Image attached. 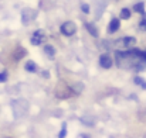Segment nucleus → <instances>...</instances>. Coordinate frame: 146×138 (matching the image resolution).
<instances>
[{"instance_id":"obj_3","label":"nucleus","mask_w":146,"mask_h":138,"mask_svg":"<svg viewBox=\"0 0 146 138\" xmlns=\"http://www.w3.org/2000/svg\"><path fill=\"white\" fill-rule=\"evenodd\" d=\"M60 31H61V34L65 35V37H72V35L77 33V24H75L74 21H65V23L61 24Z\"/></svg>"},{"instance_id":"obj_22","label":"nucleus","mask_w":146,"mask_h":138,"mask_svg":"<svg viewBox=\"0 0 146 138\" xmlns=\"http://www.w3.org/2000/svg\"><path fill=\"white\" fill-rule=\"evenodd\" d=\"M77 138H91V137H90L88 134H80V135H78Z\"/></svg>"},{"instance_id":"obj_21","label":"nucleus","mask_w":146,"mask_h":138,"mask_svg":"<svg viewBox=\"0 0 146 138\" xmlns=\"http://www.w3.org/2000/svg\"><path fill=\"white\" fill-rule=\"evenodd\" d=\"M139 56H141V59H142V61H143V62L146 63V51H141Z\"/></svg>"},{"instance_id":"obj_10","label":"nucleus","mask_w":146,"mask_h":138,"mask_svg":"<svg viewBox=\"0 0 146 138\" xmlns=\"http://www.w3.org/2000/svg\"><path fill=\"white\" fill-rule=\"evenodd\" d=\"M24 69L27 71V72H31V73H34V72H37V65H36V62L34 61H27L26 63H24Z\"/></svg>"},{"instance_id":"obj_7","label":"nucleus","mask_w":146,"mask_h":138,"mask_svg":"<svg viewBox=\"0 0 146 138\" xmlns=\"http://www.w3.org/2000/svg\"><path fill=\"white\" fill-rule=\"evenodd\" d=\"M99 65H101L104 69H109V68H112L113 62H112V58H111V55H109L108 52H104V54L99 55Z\"/></svg>"},{"instance_id":"obj_9","label":"nucleus","mask_w":146,"mask_h":138,"mask_svg":"<svg viewBox=\"0 0 146 138\" xmlns=\"http://www.w3.org/2000/svg\"><path fill=\"white\" fill-rule=\"evenodd\" d=\"M85 30H87V31H88V33H90L92 37H95V38H97L98 35H99V31H98V28L95 27V26H94V24H92V23H85Z\"/></svg>"},{"instance_id":"obj_14","label":"nucleus","mask_w":146,"mask_h":138,"mask_svg":"<svg viewBox=\"0 0 146 138\" xmlns=\"http://www.w3.org/2000/svg\"><path fill=\"white\" fill-rule=\"evenodd\" d=\"M133 11L135 13H139V14H143L145 13V3L143 1H139L133 6Z\"/></svg>"},{"instance_id":"obj_6","label":"nucleus","mask_w":146,"mask_h":138,"mask_svg":"<svg viewBox=\"0 0 146 138\" xmlns=\"http://www.w3.org/2000/svg\"><path fill=\"white\" fill-rule=\"evenodd\" d=\"M37 17V11L36 10H30V9H26L23 10V14H21V21L24 26H29L34 18Z\"/></svg>"},{"instance_id":"obj_23","label":"nucleus","mask_w":146,"mask_h":138,"mask_svg":"<svg viewBox=\"0 0 146 138\" xmlns=\"http://www.w3.org/2000/svg\"><path fill=\"white\" fill-rule=\"evenodd\" d=\"M43 76H44V78H48V72L44 71V72H43Z\"/></svg>"},{"instance_id":"obj_20","label":"nucleus","mask_w":146,"mask_h":138,"mask_svg":"<svg viewBox=\"0 0 146 138\" xmlns=\"http://www.w3.org/2000/svg\"><path fill=\"white\" fill-rule=\"evenodd\" d=\"M7 80V72H0V83H4Z\"/></svg>"},{"instance_id":"obj_19","label":"nucleus","mask_w":146,"mask_h":138,"mask_svg":"<svg viewBox=\"0 0 146 138\" xmlns=\"http://www.w3.org/2000/svg\"><path fill=\"white\" fill-rule=\"evenodd\" d=\"M81 10H82V13H85V14H88L91 10H90V4H87V3H82L81 4Z\"/></svg>"},{"instance_id":"obj_15","label":"nucleus","mask_w":146,"mask_h":138,"mask_svg":"<svg viewBox=\"0 0 146 138\" xmlns=\"http://www.w3.org/2000/svg\"><path fill=\"white\" fill-rule=\"evenodd\" d=\"M84 90V85L81 83V82H78V83H75L74 86H72V89H71V92L75 93V94H80V93Z\"/></svg>"},{"instance_id":"obj_16","label":"nucleus","mask_w":146,"mask_h":138,"mask_svg":"<svg viewBox=\"0 0 146 138\" xmlns=\"http://www.w3.org/2000/svg\"><path fill=\"white\" fill-rule=\"evenodd\" d=\"M133 82H135L138 86H141L142 89H146V80L143 79V78H141V76H135Z\"/></svg>"},{"instance_id":"obj_12","label":"nucleus","mask_w":146,"mask_h":138,"mask_svg":"<svg viewBox=\"0 0 146 138\" xmlns=\"http://www.w3.org/2000/svg\"><path fill=\"white\" fill-rule=\"evenodd\" d=\"M131 14H132V11H131L128 7H123V9L121 10V13H119V16H121L122 20H129V18H131Z\"/></svg>"},{"instance_id":"obj_8","label":"nucleus","mask_w":146,"mask_h":138,"mask_svg":"<svg viewBox=\"0 0 146 138\" xmlns=\"http://www.w3.org/2000/svg\"><path fill=\"white\" fill-rule=\"evenodd\" d=\"M119 27H121L119 18H112L109 21V24H108V34H115L119 30Z\"/></svg>"},{"instance_id":"obj_17","label":"nucleus","mask_w":146,"mask_h":138,"mask_svg":"<svg viewBox=\"0 0 146 138\" xmlns=\"http://www.w3.org/2000/svg\"><path fill=\"white\" fill-rule=\"evenodd\" d=\"M139 30L141 31H146V13L142 14V20L139 23Z\"/></svg>"},{"instance_id":"obj_2","label":"nucleus","mask_w":146,"mask_h":138,"mask_svg":"<svg viewBox=\"0 0 146 138\" xmlns=\"http://www.w3.org/2000/svg\"><path fill=\"white\" fill-rule=\"evenodd\" d=\"M55 97L57 99H60V100H65V99H70L71 97V88L65 83V82H62V80H60L58 83H57V86H55Z\"/></svg>"},{"instance_id":"obj_5","label":"nucleus","mask_w":146,"mask_h":138,"mask_svg":"<svg viewBox=\"0 0 146 138\" xmlns=\"http://www.w3.org/2000/svg\"><path fill=\"white\" fill-rule=\"evenodd\" d=\"M44 41H46V34H44L43 30H36V31L31 34V38H30L31 45H34V46L41 45Z\"/></svg>"},{"instance_id":"obj_4","label":"nucleus","mask_w":146,"mask_h":138,"mask_svg":"<svg viewBox=\"0 0 146 138\" xmlns=\"http://www.w3.org/2000/svg\"><path fill=\"white\" fill-rule=\"evenodd\" d=\"M135 43H136V38L135 37H122V38H119V40L115 41V46L116 48H125V49H128V48H132V46L135 45Z\"/></svg>"},{"instance_id":"obj_1","label":"nucleus","mask_w":146,"mask_h":138,"mask_svg":"<svg viewBox=\"0 0 146 138\" xmlns=\"http://www.w3.org/2000/svg\"><path fill=\"white\" fill-rule=\"evenodd\" d=\"M141 49L138 48H128L126 51L116 49L115 51V61L116 65L122 69H133V71H143L146 63L139 56Z\"/></svg>"},{"instance_id":"obj_18","label":"nucleus","mask_w":146,"mask_h":138,"mask_svg":"<svg viewBox=\"0 0 146 138\" xmlns=\"http://www.w3.org/2000/svg\"><path fill=\"white\" fill-rule=\"evenodd\" d=\"M67 137V123H62L61 126V131L58 134V138H65Z\"/></svg>"},{"instance_id":"obj_13","label":"nucleus","mask_w":146,"mask_h":138,"mask_svg":"<svg viewBox=\"0 0 146 138\" xmlns=\"http://www.w3.org/2000/svg\"><path fill=\"white\" fill-rule=\"evenodd\" d=\"M26 54H27V52H26V49H24V48H21V46H19V48L16 49V52H14V59H16V61H20Z\"/></svg>"},{"instance_id":"obj_11","label":"nucleus","mask_w":146,"mask_h":138,"mask_svg":"<svg viewBox=\"0 0 146 138\" xmlns=\"http://www.w3.org/2000/svg\"><path fill=\"white\" fill-rule=\"evenodd\" d=\"M43 51H44V54H46L48 58H54V56H55V48H54L52 45H50V44L44 45Z\"/></svg>"}]
</instances>
